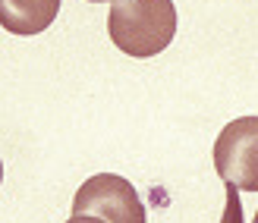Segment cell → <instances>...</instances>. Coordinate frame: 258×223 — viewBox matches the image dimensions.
Masks as SVG:
<instances>
[{
    "mask_svg": "<svg viewBox=\"0 0 258 223\" xmlns=\"http://www.w3.org/2000/svg\"><path fill=\"white\" fill-rule=\"evenodd\" d=\"M107 35L129 57H154L176 38L173 0H113L107 13Z\"/></svg>",
    "mask_w": 258,
    "mask_h": 223,
    "instance_id": "6da1fadb",
    "label": "cell"
},
{
    "mask_svg": "<svg viewBox=\"0 0 258 223\" xmlns=\"http://www.w3.org/2000/svg\"><path fill=\"white\" fill-rule=\"evenodd\" d=\"M214 170L227 186L258 192V116L227 123L214 141Z\"/></svg>",
    "mask_w": 258,
    "mask_h": 223,
    "instance_id": "7a4b0ae2",
    "label": "cell"
},
{
    "mask_svg": "<svg viewBox=\"0 0 258 223\" xmlns=\"http://www.w3.org/2000/svg\"><path fill=\"white\" fill-rule=\"evenodd\" d=\"M73 214H92L104 223H145V204L133 182L117 173H98L85 179L73 198Z\"/></svg>",
    "mask_w": 258,
    "mask_h": 223,
    "instance_id": "3957f363",
    "label": "cell"
},
{
    "mask_svg": "<svg viewBox=\"0 0 258 223\" xmlns=\"http://www.w3.org/2000/svg\"><path fill=\"white\" fill-rule=\"evenodd\" d=\"M60 13V0H0V25L10 35H41Z\"/></svg>",
    "mask_w": 258,
    "mask_h": 223,
    "instance_id": "277c9868",
    "label": "cell"
},
{
    "mask_svg": "<svg viewBox=\"0 0 258 223\" xmlns=\"http://www.w3.org/2000/svg\"><path fill=\"white\" fill-rule=\"evenodd\" d=\"M221 223H242V204H239V189L227 186V211Z\"/></svg>",
    "mask_w": 258,
    "mask_h": 223,
    "instance_id": "5b68a950",
    "label": "cell"
},
{
    "mask_svg": "<svg viewBox=\"0 0 258 223\" xmlns=\"http://www.w3.org/2000/svg\"><path fill=\"white\" fill-rule=\"evenodd\" d=\"M67 223H104L101 217H92V214H73Z\"/></svg>",
    "mask_w": 258,
    "mask_h": 223,
    "instance_id": "8992f818",
    "label": "cell"
},
{
    "mask_svg": "<svg viewBox=\"0 0 258 223\" xmlns=\"http://www.w3.org/2000/svg\"><path fill=\"white\" fill-rule=\"evenodd\" d=\"M0 182H4V164H0Z\"/></svg>",
    "mask_w": 258,
    "mask_h": 223,
    "instance_id": "52a82bcc",
    "label": "cell"
},
{
    "mask_svg": "<svg viewBox=\"0 0 258 223\" xmlns=\"http://www.w3.org/2000/svg\"><path fill=\"white\" fill-rule=\"evenodd\" d=\"M88 4H104V0H88Z\"/></svg>",
    "mask_w": 258,
    "mask_h": 223,
    "instance_id": "ba28073f",
    "label": "cell"
},
{
    "mask_svg": "<svg viewBox=\"0 0 258 223\" xmlns=\"http://www.w3.org/2000/svg\"><path fill=\"white\" fill-rule=\"evenodd\" d=\"M252 223H258V211H255V220H252Z\"/></svg>",
    "mask_w": 258,
    "mask_h": 223,
    "instance_id": "9c48e42d",
    "label": "cell"
}]
</instances>
